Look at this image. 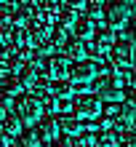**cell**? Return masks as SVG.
<instances>
[{
    "label": "cell",
    "mask_w": 136,
    "mask_h": 147,
    "mask_svg": "<svg viewBox=\"0 0 136 147\" xmlns=\"http://www.w3.org/2000/svg\"><path fill=\"white\" fill-rule=\"evenodd\" d=\"M96 72H99V64L96 62H88V59H80V62L78 64H75V67H70V75H67V78H70V88L72 91H88V83L93 80V78H96Z\"/></svg>",
    "instance_id": "cell-1"
},
{
    "label": "cell",
    "mask_w": 136,
    "mask_h": 147,
    "mask_svg": "<svg viewBox=\"0 0 136 147\" xmlns=\"http://www.w3.org/2000/svg\"><path fill=\"white\" fill-rule=\"evenodd\" d=\"M133 13V0H117V3H109L104 11V19L109 27H125L128 16Z\"/></svg>",
    "instance_id": "cell-2"
},
{
    "label": "cell",
    "mask_w": 136,
    "mask_h": 147,
    "mask_svg": "<svg viewBox=\"0 0 136 147\" xmlns=\"http://www.w3.org/2000/svg\"><path fill=\"white\" fill-rule=\"evenodd\" d=\"M72 110H75V115L80 120H96L101 115V99L93 96V94H80Z\"/></svg>",
    "instance_id": "cell-3"
},
{
    "label": "cell",
    "mask_w": 136,
    "mask_h": 147,
    "mask_svg": "<svg viewBox=\"0 0 136 147\" xmlns=\"http://www.w3.org/2000/svg\"><path fill=\"white\" fill-rule=\"evenodd\" d=\"M91 46H93V51L96 54H109V48L115 46V35H112V30H104V27H93V32H91Z\"/></svg>",
    "instance_id": "cell-4"
},
{
    "label": "cell",
    "mask_w": 136,
    "mask_h": 147,
    "mask_svg": "<svg viewBox=\"0 0 136 147\" xmlns=\"http://www.w3.org/2000/svg\"><path fill=\"white\" fill-rule=\"evenodd\" d=\"M19 112H21L24 123H38L40 115H43V102H40L38 96H27V99H21Z\"/></svg>",
    "instance_id": "cell-5"
},
{
    "label": "cell",
    "mask_w": 136,
    "mask_h": 147,
    "mask_svg": "<svg viewBox=\"0 0 136 147\" xmlns=\"http://www.w3.org/2000/svg\"><path fill=\"white\" fill-rule=\"evenodd\" d=\"M109 54L117 64H133V40H123L109 48Z\"/></svg>",
    "instance_id": "cell-6"
},
{
    "label": "cell",
    "mask_w": 136,
    "mask_h": 147,
    "mask_svg": "<svg viewBox=\"0 0 136 147\" xmlns=\"http://www.w3.org/2000/svg\"><path fill=\"white\" fill-rule=\"evenodd\" d=\"M0 128L8 134V136H19L21 134V115H16V112L8 110L3 118H0Z\"/></svg>",
    "instance_id": "cell-7"
},
{
    "label": "cell",
    "mask_w": 136,
    "mask_h": 147,
    "mask_svg": "<svg viewBox=\"0 0 136 147\" xmlns=\"http://www.w3.org/2000/svg\"><path fill=\"white\" fill-rule=\"evenodd\" d=\"M64 48H67V59H75V62L88 59V43L83 40V38H72Z\"/></svg>",
    "instance_id": "cell-8"
},
{
    "label": "cell",
    "mask_w": 136,
    "mask_h": 147,
    "mask_svg": "<svg viewBox=\"0 0 136 147\" xmlns=\"http://www.w3.org/2000/svg\"><path fill=\"white\" fill-rule=\"evenodd\" d=\"M48 70H51V78L67 80V75H70V59H67V56H54L48 62Z\"/></svg>",
    "instance_id": "cell-9"
},
{
    "label": "cell",
    "mask_w": 136,
    "mask_h": 147,
    "mask_svg": "<svg viewBox=\"0 0 136 147\" xmlns=\"http://www.w3.org/2000/svg\"><path fill=\"white\" fill-rule=\"evenodd\" d=\"M123 96H125V91H123L117 83H99V99H107V102H120Z\"/></svg>",
    "instance_id": "cell-10"
},
{
    "label": "cell",
    "mask_w": 136,
    "mask_h": 147,
    "mask_svg": "<svg viewBox=\"0 0 136 147\" xmlns=\"http://www.w3.org/2000/svg\"><path fill=\"white\" fill-rule=\"evenodd\" d=\"M83 128H86V120H80L78 115H70V118H64L59 123V131H64L67 136H78Z\"/></svg>",
    "instance_id": "cell-11"
},
{
    "label": "cell",
    "mask_w": 136,
    "mask_h": 147,
    "mask_svg": "<svg viewBox=\"0 0 136 147\" xmlns=\"http://www.w3.org/2000/svg\"><path fill=\"white\" fill-rule=\"evenodd\" d=\"M93 27H96V24H93V19H88V16H75V22H72V32H75V38H91V32H93Z\"/></svg>",
    "instance_id": "cell-12"
},
{
    "label": "cell",
    "mask_w": 136,
    "mask_h": 147,
    "mask_svg": "<svg viewBox=\"0 0 136 147\" xmlns=\"http://www.w3.org/2000/svg\"><path fill=\"white\" fill-rule=\"evenodd\" d=\"M38 123H40V136H46V139H54V136H59V120L54 118V115H40V120H38Z\"/></svg>",
    "instance_id": "cell-13"
},
{
    "label": "cell",
    "mask_w": 136,
    "mask_h": 147,
    "mask_svg": "<svg viewBox=\"0 0 136 147\" xmlns=\"http://www.w3.org/2000/svg\"><path fill=\"white\" fill-rule=\"evenodd\" d=\"M0 86H3V94H5V96H11V99H13V96H19V94H24L21 80H19V78H13V75H5Z\"/></svg>",
    "instance_id": "cell-14"
},
{
    "label": "cell",
    "mask_w": 136,
    "mask_h": 147,
    "mask_svg": "<svg viewBox=\"0 0 136 147\" xmlns=\"http://www.w3.org/2000/svg\"><path fill=\"white\" fill-rule=\"evenodd\" d=\"M93 144L96 147H117V136L109 128H101V131H93Z\"/></svg>",
    "instance_id": "cell-15"
},
{
    "label": "cell",
    "mask_w": 136,
    "mask_h": 147,
    "mask_svg": "<svg viewBox=\"0 0 136 147\" xmlns=\"http://www.w3.org/2000/svg\"><path fill=\"white\" fill-rule=\"evenodd\" d=\"M51 147H88L86 142H83L80 139V134L78 136H54V144H51Z\"/></svg>",
    "instance_id": "cell-16"
},
{
    "label": "cell",
    "mask_w": 136,
    "mask_h": 147,
    "mask_svg": "<svg viewBox=\"0 0 136 147\" xmlns=\"http://www.w3.org/2000/svg\"><path fill=\"white\" fill-rule=\"evenodd\" d=\"M21 147H40V134H35V131L27 134V136L21 139Z\"/></svg>",
    "instance_id": "cell-17"
},
{
    "label": "cell",
    "mask_w": 136,
    "mask_h": 147,
    "mask_svg": "<svg viewBox=\"0 0 136 147\" xmlns=\"http://www.w3.org/2000/svg\"><path fill=\"white\" fill-rule=\"evenodd\" d=\"M11 105H13V102H11V96H3V99H0V118H3L5 112L11 110Z\"/></svg>",
    "instance_id": "cell-18"
},
{
    "label": "cell",
    "mask_w": 136,
    "mask_h": 147,
    "mask_svg": "<svg viewBox=\"0 0 136 147\" xmlns=\"http://www.w3.org/2000/svg\"><path fill=\"white\" fill-rule=\"evenodd\" d=\"M48 43H51V46H54V48H56V46H64V32H54Z\"/></svg>",
    "instance_id": "cell-19"
},
{
    "label": "cell",
    "mask_w": 136,
    "mask_h": 147,
    "mask_svg": "<svg viewBox=\"0 0 136 147\" xmlns=\"http://www.w3.org/2000/svg\"><path fill=\"white\" fill-rule=\"evenodd\" d=\"M101 16H104V13H101V8H99V5H93V8H91V16H88V19H93V22H96V19H101Z\"/></svg>",
    "instance_id": "cell-20"
},
{
    "label": "cell",
    "mask_w": 136,
    "mask_h": 147,
    "mask_svg": "<svg viewBox=\"0 0 136 147\" xmlns=\"http://www.w3.org/2000/svg\"><path fill=\"white\" fill-rule=\"evenodd\" d=\"M0 147H11V136L5 131H0Z\"/></svg>",
    "instance_id": "cell-21"
},
{
    "label": "cell",
    "mask_w": 136,
    "mask_h": 147,
    "mask_svg": "<svg viewBox=\"0 0 136 147\" xmlns=\"http://www.w3.org/2000/svg\"><path fill=\"white\" fill-rule=\"evenodd\" d=\"M70 5L72 8H83V5H86V0H70Z\"/></svg>",
    "instance_id": "cell-22"
},
{
    "label": "cell",
    "mask_w": 136,
    "mask_h": 147,
    "mask_svg": "<svg viewBox=\"0 0 136 147\" xmlns=\"http://www.w3.org/2000/svg\"><path fill=\"white\" fill-rule=\"evenodd\" d=\"M91 147H96V144H91Z\"/></svg>",
    "instance_id": "cell-23"
},
{
    "label": "cell",
    "mask_w": 136,
    "mask_h": 147,
    "mask_svg": "<svg viewBox=\"0 0 136 147\" xmlns=\"http://www.w3.org/2000/svg\"><path fill=\"white\" fill-rule=\"evenodd\" d=\"M0 3H3V0H0Z\"/></svg>",
    "instance_id": "cell-24"
}]
</instances>
